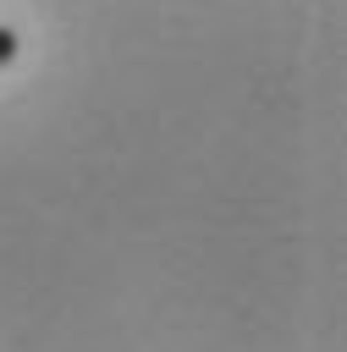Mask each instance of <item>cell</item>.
Here are the masks:
<instances>
[{"label": "cell", "mask_w": 347, "mask_h": 352, "mask_svg": "<svg viewBox=\"0 0 347 352\" xmlns=\"http://www.w3.org/2000/svg\"><path fill=\"white\" fill-rule=\"evenodd\" d=\"M11 60H17V33L0 28V66H11Z\"/></svg>", "instance_id": "obj_1"}]
</instances>
